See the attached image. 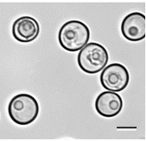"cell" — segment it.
<instances>
[{"label":"cell","instance_id":"obj_7","mask_svg":"<svg viewBox=\"0 0 146 141\" xmlns=\"http://www.w3.org/2000/svg\"><path fill=\"white\" fill-rule=\"evenodd\" d=\"M123 107L121 96L115 92L104 91L101 93L96 100V110L97 113L106 118L118 115Z\"/></svg>","mask_w":146,"mask_h":141},{"label":"cell","instance_id":"obj_6","mask_svg":"<svg viewBox=\"0 0 146 141\" xmlns=\"http://www.w3.org/2000/svg\"><path fill=\"white\" fill-rule=\"evenodd\" d=\"M40 31L38 21L31 16L18 18L13 24V38L21 43H29L38 38Z\"/></svg>","mask_w":146,"mask_h":141},{"label":"cell","instance_id":"obj_5","mask_svg":"<svg viewBox=\"0 0 146 141\" xmlns=\"http://www.w3.org/2000/svg\"><path fill=\"white\" fill-rule=\"evenodd\" d=\"M121 32L129 41H140L146 36V17L142 13H131L123 19Z\"/></svg>","mask_w":146,"mask_h":141},{"label":"cell","instance_id":"obj_3","mask_svg":"<svg viewBox=\"0 0 146 141\" xmlns=\"http://www.w3.org/2000/svg\"><path fill=\"white\" fill-rule=\"evenodd\" d=\"M109 61V54L106 48L101 44L91 42L79 50L78 63L83 72L94 74L105 68Z\"/></svg>","mask_w":146,"mask_h":141},{"label":"cell","instance_id":"obj_4","mask_svg":"<svg viewBox=\"0 0 146 141\" xmlns=\"http://www.w3.org/2000/svg\"><path fill=\"white\" fill-rule=\"evenodd\" d=\"M101 84L111 92H119L125 90L129 82L127 69L120 63H111L103 70L100 77Z\"/></svg>","mask_w":146,"mask_h":141},{"label":"cell","instance_id":"obj_2","mask_svg":"<svg viewBox=\"0 0 146 141\" xmlns=\"http://www.w3.org/2000/svg\"><path fill=\"white\" fill-rule=\"evenodd\" d=\"M39 113L36 99L29 94H19L11 99L8 114L13 122L18 125H29L33 122Z\"/></svg>","mask_w":146,"mask_h":141},{"label":"cell","instance_id":"obj_1","mask_svg":"<svg viewBox=\"0 0 146 141\" xmlns=\"http://www.w3.org/2000/svg\"><path fill=\"white\" fill-rule=\"evenodd\" d=\"M90 39V31L84 23L77 20L69 21L60 29L58 39L61 47L70 52L82 49Z\"/></svg>","mask_w":146,"mask_h":141}]
</instances>
